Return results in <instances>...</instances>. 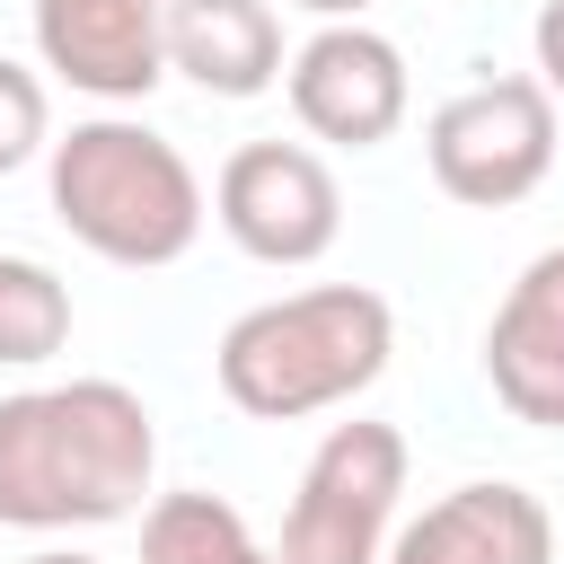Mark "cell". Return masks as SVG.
<instances>
[{
    "label": "cell",
    "instance_id": "cell-13",
    "mask_svg": "<svg viewBox=\"0 0 564 564\" xmlns=\"http://www.w3.org/2000/svg\"><path fill=\"white\" fill-rule=\"evenodd\" d=\"M70 344V282L35 256H0V361L35 370Z\"/></svg>",
    "mask_w": 564,
    "mask_h": 564
},
{
    "label": "cell",
    "instance_id": "cell-12",
    "mask_svg": "<svg viewBox=\"0 0 564 564\" xmlns=\"http://www.w3.org/2000/svg\"><path fill=\"white\" fill-rule=\"evenodd\" d=\"M141 564H273V546L220 494H159L141 511Z\"/></svg>",
    "mask_w": 564,
    "mask_h": 564
},
{
    "label": "cell",
    "instance_id": "cell-1",
    "mask_svg": "<svg viewBox=\"0 0 564 564\" xmlns=\"http://www.w3.org/2000/svg\"><path fill=\"white\" fill-rule=\"evenodd\" d=\"M150 467L159 432L123 379L0 397V529H106L141 511Z\"/></svg>",
    "mask_w": 564,
    "mask_h": 564
},
{
    "label": "cell",
    "instance_id": "cell-15",
    "mask_svg": "<svg viewBox=\"0 0 564 564\" xmlns=\"http://www.w3.org/2000/svg\"><path fill=\"white\" fill-rule=\"evenodd\" d=\"M529 44H538V88H546V97H564V0H546V9H538Z\"/></svg>",
    "mask_w": 564,
    "mask_h": 564
},
{
    "label": "cell",
    "instance_id": "cell-10",
    "mask_svg": "<svg viewBox=\"0 0 564 564\" xmlns=\"http://www.w3.org/2000/svg\"><path fill=\"white\" fill-rule=\"evenodd\" d=\"M379 564H555V520L529 485H458L397 529Z\"/></svg>",
    "mask_w": 564,
    "mask_h": 564
},
{
    "label": "cell",
    "instance_id": "cell-16",
    "mask_svg": "<svg viewBox=\"0 0 564 564\" xmlns=\"http://www.w3.org/2000/svg\"><path fill=\"white\" fill-rule=\"evenodd\" d=\"M300 9H317V18H361L370 0H300Z\"/></svg>",
    "mask_w": 564,
    "mask_h": 564
},
{
    "label": "cell",
    "instance_id": "cell-14",
    "mask_svg": "<svg viewBox=\"0 0 564 564\" xmlns=\"http://www.w3.org/2000/svg\"><path fill=\"white\" fill-rule=\"evenodd\" d=\"M44 132H53L44 79H35V70H18V62L0 53V176H9V167H26V159L44 150Z\"/></svg>",
    "mask_w": 564,
    "mask_h": 564
},
{
    "label": "cell",
    "instance_id": "cell-4",
    "mask_svg": "<svg viewBox=\"0 0 564 564\" xmlns=\"http://www.w3.org/2000/svg\"><path fill=\"white\" fill-rule=\"evenodd\" d=\"M397 494H405V432L397 423H335L317 441V458L300 467L273 564H379Z\"/></svg>",
    "mask_w": 564,
    "mask_h": 564
},
{
    "label": "cell",
    "instance_id": "cell-9",
    "mask_svg": "<svg viewBox=\"0 0 564 564\" xmlns=\"http://www.w3.org/2000/svg\"><path fill=\"white\" fill-rule=\"evenodd\" d=\"M485 379L520 423L564 432V247L529 256L520 282L502 291L485 326Z\"/></svg>",
    "mask_w": 564,
    "mask_h": 564
},
{
    "label": "cell",
    "instance_id": "cell-11",
    "mask_svg": "<svg viewBox=\"0 0 564 564\" xmlns=\"http://www.w3.org/2000/svg\"><path fill=\"white\" fill-rule=\"evenodd\" d=\"M167 70L212 97H264L282 79V18L264 0H167Z\"/></svg>",
    "mask_w": 564,
    "mask_h": 564
},
{
    "label": "cell",
    "instance_id": "cell-2",
    "mask_svg": "<svg viewBox=\"0 0 564 564\" xmlns=\"http://www.w3.org/2000/svg\"><path fill=\"white\" fill-rule=\"evenodd\" d=\"M397 352V317L370 282H317V291H291V300H264L247 317H229L220 352H212V379L238 414L256 423H300V414H326L344 397H361Z\"/></svg>",
    "mask_w": 564,
    "mask_h": 564
},
{
    "label": "cell",
    "instance_id": "cell-5",
    "mask_svg": "<svg viewBox=\"0 0 564 564\" xmlns=\"http://www.w3.org/2000/svg\"><path fill=\"white\" fill-rule=\"evenodd\" d=\"M432 185L467 212H502L546 185L555 167V97L538 79H476L423 123Z\"/></svg>",
    "mask_w": 564,
    "mask_h": 564
},
{
    "label": "cell",
    "instance_id": "cell-17",
    "mask_svg": "<svg viewBox=\"0 0 564 564\" xmlns=\"http://www.w3.org/2000/svg\"><path fill=\"white\" fill-rule=\"evenodd\" d=\"M26 564H97V555H79V546H44V555H26Z\"/></svg>",
    "mask_w": 564,
    "mask_h": 564
},
{
    "label": "cell",
    "instance_id": "cell-7",
    "mask_svg": "<svg viewBox=\"0 0 564 564\" xmlns=\"http://www.w3.org/2000/svg\"><path fill=\"white\" fill-rule=\"evenodd\" d=\"M282 88H291L300 132L308 141H335V150H379L405 123V53L388 35H370L361 18H326L291 53Z\"/></svg>",
    "mask_w": 564,
    "mask_h": 564
},
{
    "label": "cell",
    "instance_id": "cell-3",
    "mask_svg": "<svg viewBox=\"0 0 564 564\" xmlns=\"http://www.w3.org/2000/svg\"><path fill=\"white\" fill-rule=\"evenodd\" d=\"M53 220L106 264H176L203 238V185L185 150L132 115H88L53 141Z\"/></svg>",
    "mask_w": 564,
    "mask_h": 564
},
{
    "label": "cell",
    "instance_id": "cell-8",
    "mask_svg": "<svg viewBox=\"0 0 564 564\" xmlns=\"http://www.w3.org/2000/svg\"><path fill=\"white\" fill-rule=\"evenodd\" d=\"M167 0H35V53L79 97H150L167 79Z\"/></svg>",
    "mask_w": 564,
    "mask_h": 564
},
{
    "label": "cell",
    "instance_id": "cell-6",
    "mask_svg": "<svg viewBox=\"0 0 564 564\" xmlns=\"http://www.w3.org/2000/svg\"><path fill=\"white\" fill-rule=\"evenodd\" d=\"M212 212L220 229L256 256V264H317L344 229V194H335V167L300 141H247L229 150L220 185H212Z\"/></svg>",
    "mask_w": 564,
    "mask_h": 564
}]
</instances>
